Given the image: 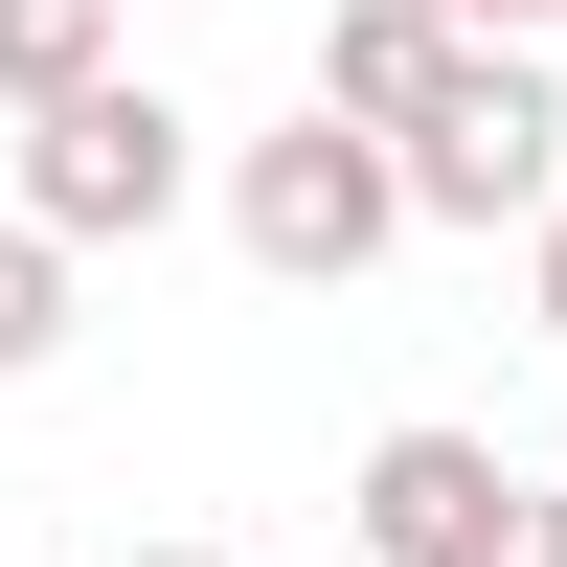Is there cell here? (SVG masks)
I'll list each match as a JSON object with an SVG mask.
<instances>
[{"mask_svg":"<svg viewBox=\"0 0 567 567\" xmlns=\"http://www.w3.org/2000/svg\"><path fill=\"white\" fill-rule=\"evenodd\" d=\"M69 272H91V250H45V227L0 205V386H45V363H69Z\"/></svg>","mask_w":567,"mask_h":567,"instance_id":"52a82bcc","label":"cell"},{"mask_svg":"<svg viewBox=\"0 0 567 567\" xmlns=\"http://www.w3.org/2000/svg\"><path fill=\"white\" fill-rule=\"evenodd\" d=\"M341 567H363V545H341Z\"/></svg>","mask_w":567,"mask_h":567,"instance_id":"7c38bea8","label":"cell"},{"mask_svg":"<svg viewBox=\"0 0 567 567\" xmlns=\"http://www.w3.org/2000/svg\"><path fill=\"white\" fill-rule=\"evenodd\" d=\"M91 69H114V0H0V114H45Z\"/></svg>","mask_w":567,"mask_h":567,"instance_id":"8992f818","label":"cell"},{"mask_svg":"<svg viewBox=\"0 0 567 567\" xmlns=\"http://www.w3.org/2000/svg\"><path fill=\"white\" fill-rule=\"evenodd\" d=\"M386 159H409V227H523L545 182H567V91H545V45H454L432 114H409Z\"/></svg>","mask_w":567,"mask_h":567,"instance_id":"3957f363","label":"cell"},{"mask_svg":"<svg viewBox=\"0 0 567 567\" xmlns=\"http://www.w3.org/2000/svg\"><path fill=\"white\" fill-rule=\"evenodd\" d=\"M227 250H250L272 296H341V272L409 250V159H386L363 114H318V91H296L272 136H227Z\"/></svg>","mask_w":567,"mask_h":567,"instance_id":"6da1fadb","label":"cell"},{"mask_svg":"<svg viewBox=\"0 0 567 567\" xmlns=\"http://www.w3.org/2000/svg\"><path fill=\"white\" fill-rule=\"evenodd\" d=\"M477 567H567V499L523 477V499H499V545H477Z\"/></svg>","mask_w":567,"mask_h":567,"instance_id":"ba28073f","label":"cell"},{"mask_svg":"<svg viewBox=\"0 0 567 567\" xmlns=\"http://www.w3.org/2000/svg\"><path fill=\"white\" fill-rule=\"evenodd\" d=\"M114 567H227V545H114Z\"/></svg>","mask_w":567,"mask_h":567,"instance_id":"8fae6325","label":"cell"},{"mask_svg":"<svg viewBox=\"0 0 567 567\" xmlns=\"http://www.w3.org/2000/svg\"><path fill=\"white\" fill-rule=\"evenodd\" d=\"M182 205H205V136H182V91L91 69V91H45V114H23V227H45V250H159Z\"/></svg>","mask_w":567,"mask_h":567,"instance_id":"7a4b0ae2","label":"cell"},{"mask_svg":"<svg viewBox=\"0 0 567 567\" xmlns=\"http://www.w3.org/2000/svg\"><path fill=\"white\" fill-rule=\"evenodd\" d=\"M499 432H432V409H409V432H363V477H341V545L363 567H477L499 545Z\"/></svg>","mask_w":567,"mask_h":567,"instance_id":"277c9868","label":"cell"},{"mask_svg":"<svg viewBox=\"0 0 567 567\" xmlns=\"http://www.w3.org/2000/svg\"><path fill=\"white\" fill-rule=\"evenodd\" d=\"M432 23H477V45H567V0H432Z\"/></svg>","mask_w":567,"mask_h":567,"instance_id":"30bf717a","label":"cell"},{"mask_svg":"<svg viewBox=\"0 0 567 567\" xmlns=\"http://www.w3.org/2000/svg\"><path fill=\"white\" fill-rule=\"evenodd\" d=\"M454 45H477V23H432V0H341V23H318V114L409 136V114H432V69H454Z\"/></svg>","mask_w":567,"mask_h":567,"instance_id":"5b68a950","label":"cell"},{"mask_svg":"<svg viewBox=\"0 0 567 567\" xmlns=\"http://www.w3.org/2000/svg\"><path fill=\"white\" fill-rule=\"evenodd\" d=\"M523 296H545V341H567V182L523 205Z\"/></svg>","mask_w":567,"mask_h":567,"instance_id":"9c48e42d","label":"cell"}]
</instances>
